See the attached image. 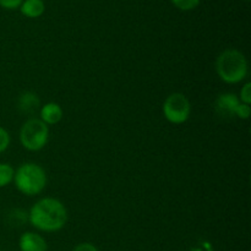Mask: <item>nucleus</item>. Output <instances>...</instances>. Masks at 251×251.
I'll use <instances>...</instances> for the list:
<instances>
[{
  "mask_svg": "<svg viewBox=\"0 0 251 251\" xmlns=\"http://www.w3.org/2000/svg\"><path fill=\"white\" fill-rule=\"evenodd\" d=\"M68 212L63 203L55 199H42L32 206L29 211V222L37 229L44 232H55L65 226Z\"/></svg>",
  "mask_w": 251,
  "mask_h": 251,
  "instance_id": "1",
  "label": "nucleus"
},
{
  "mask_svg": "<svg viewBox=\"0 0 251 251\" xmlns=\"http://www.w3.org/2000/svg\"><path fill=\"white\" fill-rule=\"evenodd\" d=\"M216 69L225 82L237 83L247 77L248 61L237 49H227L218 56Z\"/></svg>",
  "mask_w": 251,
  "mask_h": 251,
  "instance_id": "2",
  "label": "nucleus"
},
{
  "mask_svg": "<svg viewBox=\"0 0 251 251\" xmlns=\"http://www.w3.org/2000/svg\"><path fill=\"white\" fill-rule=\"evenodd\" d=\"M15 185L22 194L28 196L37 195L47 184V176L41 166L34 163H25L19 167L14 176Z\"/></svg>",
  "mask_w": 251,
  "mask_h": 251,
  "instance_id": "3",
  "label": "nucleus"
},
{
  "mask_svg": "<svg viewBox=\"0 0 251 251\" xmlns=\"http://www.w3.org/2000/svg\"><path fill=\"white\" fill-rule=\"evenodd\" d=\"M48 126L41 119H31L26 122L20 132L22 146L29 151H39L43 149L48 142Z\"/></svg>",
  "mask_w": 251,
  "mask_h": 251,
  "instance_id": "4",
  "label": "nucleus"
},
{
  "mask_svg": "<svg viewBox=\"0 0 251 251\" xmlns=\"http://www.w3.org/2000/svg\"><path fill=\"white\" fill-rule=\"evenodd\" d=\"M191 105L183 93H173L163 104L164 117L173 124H181L190 117Z\"/></svg>",
  "mask_w": 251,
  "mask_h": 251,
  "instance_id": "5",
  "label": "nucleus"
},
{
  "mask_svg": "<svg viewBox=\"0 0 251 251\" xmlns=\"http://www.w3.org/2000/svg\"><path fill=\"white\" fill-rule=\"evenodd\" d=\"M20 250L21 251H47V242L39 234L27 232L20 238Z\"/></svg>",
  "mask_w": 251,
  "mask_h": 251,
  "instance_id": "6",
  "label": "nucleus"
},
{
  "mask_svg": "<svg viewBox=\"0 0 251 251\" xmlns=\"http://www.w3.org/2000/svg\"><path fill=\"white\" fill-rule=\"evenodd\" d=\"M240 100H238V97L232 93H225V95H221L218 97L217 103V109L220 110L222 114L225 115H235V110L239 107Z\"/></svg>",
  "mask_w": 251,
  "mask_h": 251,
  "instance_id": "7",
  "label": "nucleus"
},
{
  "mask_svg": "<svg viewBox=\"0 0 251 251\" xmlns=\"http://www.w3.org/2000/svg\"><path fill=\"white\" fill-rule=\"evenodd\" d=\"M41 118L42 122L46 123V124H56L63 118V109L56 103H48V104L42 107Z\"/></svg>",
  "mask_w": 251,
  "mask_h": 251,
  "instance_id": "8",
  "label": "nucleus"
},
{
  "mask_svg": "<svg viewBox=\"0 0 251 251\" xmlns=\"http://www.w3.org/2000/svg\"><path fill=\"white\" fill-rule=\"evenodd\" d=\"M21 12L26 17L29 19H36L43 15L46 10L43 0H24L21 4Z\"/></svg>",
  "mask_w": 251,
  "mask_h": 251,
  "instance_id": "9",
  "label": "nucleus"
},
{
  "mask_svg": "<svg viewBox=\"0 0 251 251\" xmlns=\"http://www.w3.org/2000/svg\"><path fill=\"white\" fill-rule=\"evenodd\" d=\"M15 171L10 164L0 163V188H4L14 179Z\"/></svg>",
  "mask_w": 251,
  "mask_h": 251,
  "instance_id": "10",
  "label": "nucleus"
},
{
  "mask_svg": "<svg viewBox=\"0 0 251 251\" xmlns=\"http://www.w3.org/2000/svg\"><path fill=\"white\" fill-rule=\"evenodd\" d=\"M171 1L173 2L174 6L183 10V11H189V10L195 9L200 4V0H171Z\"/></svg>",
  "mask_w": 251,
  "mask_h": 251,
  "instance_id": "11",
  "label": "nucleus"
},
{
  "mask_svg": "<svg viewBox=\"0 0 251 251\" xmlns=\"http://www.w3.org/2000/svg\"><path fill=\"white\" fill-rule=\"evenodd\" d=\"M10 145V135L4 127L0 126V153L4 152Z\"/></svg>",
  "mask_w": 251,
  "mask_h": 251,
  "instance_id": "12",
  "label": "nucleus"
},
{
  "mask_svg": "<svg viewBox=\"0 0 251 251\" xmlns=\"http://www.w3.org/2000/svg\"><path fill=\"white\" fill-rule=\"evenodd\" d=\"M240 100L244 104H249L251 103V83L248 82L245 83L244 87L242 88V92H240Z\"/></svg>",
  "mask_w": 251,
  "mask_h": 251,
  "instance_id": "13",
  "label": "nucleus"
},
{
  "mask_svg": "<svg viewBox=\"0 0 251 251\" xmlns=\"http://www.w3.org/2000/svg\"><path fill=\"white\" fill-rule=\"evenodd\" d=\"M235 115L239 117L240 119H248L250 115V105L244 104V103H240L239 107L235 110Z\"/></svg>",
  "mask_w": 251,
  "mask_h": 251,
  "instance_id": "14",
  "label": "nucleus"
},
{
  "mask_svg": "<svg viewBox=\"0 0 251 251\" xmlns=\"http://www.w3.org/2000/svg\"><path fill=\"white\" fill-rule=\"evenodd\" d=\"M24 0H0V6L7 10H14L21 6Z\"/></svg>",
  "mask_w": 251,
  "mask_h": 251,
  "instance_id": "15",
  "label": "nucleus"
},
{
  "mask_svg": "<svg viewBox=\"0 0 251 251\" xmlns=\"http://www.w3.org/2000/svg\"><path fill=\"white\" fill-rule=\"evenodd\" d=\"M73 251H98V249L90 243H82V244H78L77 247L74 248Z\"/></svg>",
  "mask_w": 251,
  "mask_h": 251,
  "instance_id": "16",
  "label": "nucleus"
}]
</instances>
